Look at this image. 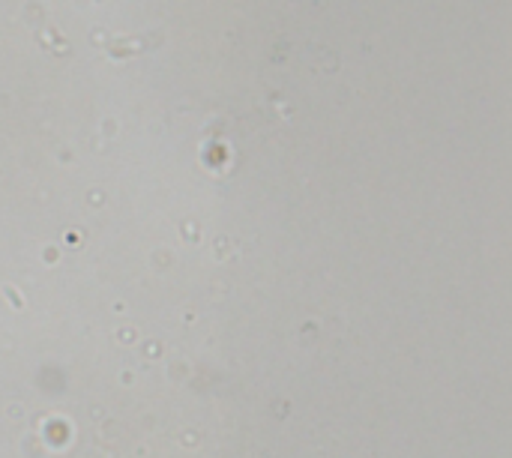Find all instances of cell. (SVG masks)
Wrapping results in <instances>:
<instances>
[]
</instances>
